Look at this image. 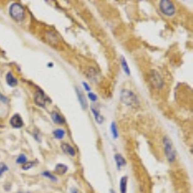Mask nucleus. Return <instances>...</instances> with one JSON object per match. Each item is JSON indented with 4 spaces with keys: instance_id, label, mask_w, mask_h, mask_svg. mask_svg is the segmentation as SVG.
Wrapping results in <instances>:
<instances>
[{
    "instance_id": "nucleus-10",
    "label": "nucleus",
    "mask_w": 193,
    "mask_h": 193,
    "mask_svg": "<svg viewBox=\"0 0 193 193\" xmlns=\"http://www.w3.org/2000/svg\"><path fill=\"white\" fill-rule=\"evenodd\" d=\"M6 82L10 87H15L18 85V79L12 74V72H8L6 74Z\"/></svg>"
},
{
    "instance_id": "nucleus-11",
    "label": "nucleus",
    "mask_w": 193,
    "mask_h": 193,
    "mask_svg": "<svg viewBox=\"0 0 193 193\" xmlns=\"http://www.w3.org/2000/svg\"><path fill=\"white\" fill-rule=\"evenodd\" d=\"M114 158H115L116 164H117V166H118V169H120L122 166H125L126 164V159L124 158V157L122 156V154H120V153H116Z\"/></svg>"
},
{
    "instance_id": "nucleus-25",
    "label": "nucleus",
    "mask_w": 193,
    "mask_h": 193,
    "mask_svg": "<svg viewBox=\"0 0 193 193\" xmlns=\"http://www.w3.org/2000/svg\"><path fill=\"white\" fill-rule=\"evenodd\" d=\"M82 84H83V86H84V88H85V90H86V91H88V92H89L90 90H91V89H90V86H89V85H88V84H87L86 82H83Z\"/></svg>"
},
{
    "instance_id": "nucleus-23",
    "label": "nucleus",
    "mask_w": 193,
    "mask_h": 193,
    "mask_svg": "<svg viewBox=\"0 0 193 193\" xmlns=\"http://www.w3.org/2000/svg\"><path fill=\"white\" fill-rule=\"evenodd\" d=\"M88 97H89V99H91L92 101H96V100L98 99V97H97L95 94H93V93H89V94H88Z\"/></svg>"
},
{
    "instance_id": "nucleus-8",
    "label": "nucleus",
    "mask_w": 193,
    "mask_h": 193,
    "mask_svg": "<svg viewBox=\"0 0 193 193\" xmlns=\"http://www.w3.org/2000/svg\"><path fill=\"white\" fill-rule=\"evenodd\" d=\"M75 92H76V95H77V99H78V101L79 104L82 107L83 110H86L87 107H88V104H87V100H86V98L84 96V93L81 91L79 88H75Z\"/></svg>"
},
{
    "instance_id": "nucleus-4",
    "label": "nucleus",
    "mask_w": 193,
    "mask_h": 193,
    "mask_svg": "<svg viewBox=\"0 0 193 193\" xmlns=\"http://www.w3.org/2000/svg\"><path fill=\"white\" fill-rule=\"evenodd\" d=\"M159 9L162 12V14L167 17H172L176 13V8L174 4L169 0H161L159 2Z\"/></svg>"
},
{
    "instance_id": "nucleus-3",
    "label": "nucleus",
    "mask_w": 193,
    "mask_h": 193,
    "mask_svg": "<svg viewBox=\"0 0 193 193\" xmlns=\"http://www.w3.org/2000/svg\"><path fill=\"white\" fill-rule=\"evenodd\" d=\"M10 16L16 21H21L24 19V8L19 3H13L10 6Z\"/></svg>"
},
{
    "instance_id": "nucleus-28",
    "label": "nucleus",
    "mask_w": 193,
    "mask_h": 193,
    "mask_svg": "<svg viewBox=\"0 0 193 193\" xmlns=\"http://www.w3.org/2000/svg\"><path fill=\"white\" fill-rule=\"evenodd\" d=\"M110 193H116V192H115V190H113V189H110Z\"/></svg>"
},
{
    "instance_id": "nucleus-7",
    "label": "nucleus",
    "mask_w": 193,
    "mask_h": 193,
    "mask_svg": "<svg viewBox=\"0 0 193 193\" xmlns=\"http://www.w3.org/2000/svg\"><path fill=\"white\" fill-rule=\"evenodd\" d=\"M10 124L14 128H20L23 126V120L19 114H15L10 120Z\"/></svg>"
},
{
    "instance_id": "nucleus-6",
    "label": "nucleus",
    "mask_w": 193,
    "mask_h": 193,
    "mask_svg": "<svg viewBox=\"0 0 193 193\" xmlns=\"http://www.w3.org/2000/svg\"><path fill=\"white\" fill-rule=\"evenodd\" d=\"M34 100H35L36 105L38 106L45 107L46 106V101L49 100V99L46 98V96L45 95V93L43 91H41V90H38L34 95Z\"/></svg>"
},
{
    "instance_id": "nucleus-9",
    "label": "nucleus",
    "mask_w": 193,
    "mask_h": 193,
    "mask_svg": "<svg viewBox=\"0 0 193 193\" xmlns=\"http://www.w3.org/2000/svg\"><path fill=\"white\" fill-rule=\"evenodd\" d=\"M61 149L65 152L66 153H68L71 157H74L75 156V150L73 147H72L70 144L68 143H62L61 144Z\"/></svg>"
},
{
    "instance_id": "nucleus-14",
    "label": "nucleus",
    "mask_w": 193,
    "mask_h": 193,
    "mask_svg": "<svg viewBox=\"0 0 193 193\" xmlns=\"http://www.w3.org/2000/svg\"><path fill=\"white\" fill-rule=\"evenodd\" d=\"M126 186H127V177L124 176L120 180V190H121V193H126Z\"/></svg>"
},
{
    "instance_id": "nucleus-20",
    "label": "nucleus",
    "mask_w": 193,
    "mask_h": 193,
    "mask_svg": "<svg viewBox=\"0 0 193 193\" xmlns=\"http://www.w3.org/2000/svg\"><path fill=\"white\" fill-rule=\"evenodd\" d=\"M42 175L44 176V177H46V178H48L50 181H52V182H56L57 181V178L55 177V176H53L52 174H51L50 172H47V171H45V172H43L42 173Z\"/></svg>"
},
{
    "instance_id": "nucleus-15",
    "label": "nucleus",
    "mask_w": 193,
    "mask_h": 193,
    "mask_svg": "<svg viewBox=\"0 0 193 193\" xmlns=\"http://www.w3.org/2000/svg\"><path fill=\"white\" fill-rule=\"evenodd\" d=\"M91 110H92V113L94 114V116H95V119H96V122L97 123H99V124H101L102 122H104V117H102V116L99 114V110H97L95 107H91Z\"/></svg>"
},
{
    "instance_id": "nucleus-27",
    "label": "nucleus",
    "mask_w": 193,
    "mask_h": 193,
    "mask_svg": "<svg viewBox=\"0 0 193 193\" xmlns=\"http://www.w3.org/2000/svg\"><path fill=\"white\" fill-rule=\"evenodd\" d=\"M48 67H53V64H52V63L48 64Z\"/></svg>"
},
{
    "instance_id": "nucleus-24",
    "label": "nucleus",
    "mask_w": 193,
    "mask_h": 193,
    "mask_svg": "<svg viewBox=\"0 0 193 193\" xmlns=\"http://www.w3.org/2000/svg\"><path fill=\"white\" fill-rule=\"evenodd\" d=\"M0 100H1L2 102H4V104H8V102H9V99L5 96H3L1 94H0Z\"/></svg>"
},
{
    "instance_id": "nucleus-22",
    "label": "nucleus",
    "mask_w": 193,
    "mask_h": 193,
    "mask_svg": "<svg viewBox=\"0 0 193 193\" xmlns=\"http://www.w3.org/2000/svg\"><path fill=\"white\" fill-rule=\"evenodd\" d=\"M8 169H9L8 166L4 162H0V177L4 174V172L8 171Z\"/></svg>"
},
{
    "instance_id": "nucleus-12",
    "label": "nucleus",
    "mask_w": 193,
    "mask_h": 193,
    "mask_svg": "<svg viewBox=\"0 0 193 193\" xmlns=\"http://www.w3.org/2000/svg\"><path fill=\"white\" fill-rule=\"evenodd\" d=\"M68 171V166L65 164H62V163H58L55 166V172L59 175H64L66 172Z\"/></svg>"
},
{
    "instance_id": "nucleus-13",
    "label": "nucleus",
    "mask_w": 193,
    "mask_h": 193,
    "mask_svg": "<svg viewBox=\"0 0 193 193\" xmlns=\"http://www.w3.org/2000/svg\"><path fill=\"white\" fill-rule=\"evenodd\" d=\"M51 118H52L53 122L55 124H58V125H63L65 123V120H64L61 116L58 114V112H52L51 113Z\"/></svg>"
},
{
    "instance_id": "nucleus-19",
    "label": "nucleus",
    "mask_w": 193,
    "mask_h": 193,
    "mask_svg": "<svg viewBox=\"0 0 193 193\" xmlns=\"http://www.w3.org/2000/svg\"><path fill=\"white\" fill-rule=\"evenodd\" d=\"M26 162H27V157L23 153L19 154V158H17V163L18 164H25Z\"/></svg>"
},
{
    "instance_id": "nucleus-1",
    "label": "nucleus",
    "mask_w": 193,
    "mask_h": 193,
    "mask_svg": "<svg viewBox=\"0 0 193 193\" xmlns=\"http://www.w3.org/2000/svg\"><path fill=\"white\" fill-rule=\"evenodd\" d=\"M121 100L127 106L137 107L139 105V100H138L136 95L133 92H131V90H127V89L122 90Z\"/></svg>"
},
{
    "instance_id": "nucleus-17",
    "label": "nucleus",
    "mask_w": 193,
    "mask_h": 193,
    "mask_svg": "<svg viewBox=\"0 0 193 193\" xmlns=\"http://www.w3.org/2000/svg\"><path fill=\"white\" fill-rule=\"evenodd\" d=\"M53 135L56 139H62L65 136V131H64L62 128H57L53 131Z\"/></svg>"
},
{
    "instance_id": "nucleus-2",
    "label": "nucleus",
    "mask_w": 193,
    "mask_h": 193,
    "mask_svg": "<svg viewBox=\"0 0 193 193\" xmlns=\"http://www.w3.org/2000/svg\"><path fill=\"white\" fill-rule=\"evenodd\" d=\"M163 146H164V153L167 158V160L169 162H174L176 159V150L173 146L172 141L166 136L163 138Z\"/></svg>"
},
{
    "instance_id": "nucleus-16",
    "label": "nucleus",
    "mask_w": 193,
    "mask_h": 193,
    "mask_svg": "<svg viewBox=\"0 0 193 193\" xmlns=\"http://www.w3.org/2000/svg\"><path fill=\"white\" fill-rule=\"evenodd\" d=\"M120 60H121V65H122L123 70L125 71V72H126L127 75H130V74H131V70H130V68H128V65H127V63H126L125 57H124V56H121Z\"/></svg>"
},
{
    "instance_id": "nucleus-26",
    "label": "nucleus",
    "mask_w": 193,
    "mask_h": 193,
    "mask_svg": "<svg viewBox=\"0 0 193 193\" xmlns=\"http://www.w3.org/2000/svg\"><path fill=\"white\" fill-rule=\"evenodd\" d=\"M72 193H78V192H77L75 189H72Z\"/></svg>"
},
{
    "instance_id": "nucleus-5",
    "label": "nucleus",
    "mask_w": 193,
    "mask_h": 193,
    "mask_svg": "<svg viewBox=\"0 0 193 193\" xmlns=\"http://www.w3.org/2000/svg\"><path fill=\"white\" fill-rule=\"evenodd\" d=\"M150 77H151V81L153 86L156 89H161L163 86V79L159 72L156 70H152L150 72Z\"/></svg>"
},
{
    "instance_id": "nucleus-18",
    "label": "nucleus",
    "mask_w": 193,
    "mask_h": 193,
    "mask_svg": "<svg viewBox=\"0 0 193 193\" xmlns=\"http://www.w3.org/2000/svg\"><path fill=\"white\" fill-rule=\"evenodd\" d=\"M111 128V133H112V135H113V138H115V139H117L118 138V131H117V126H116V124H115V122H112L111 123V126H110Z\"/></svg>"
},
{
    "instance_id": "nucleus-21",
    "label": "nucleus",
    "mask_w": 193,
    "mask_h": 193,
    "mask_svg": "<svg viewBox=\"0 0 193 193\" xmlns=\"http://www.w3.org/2000/svg\"><path fill=\"white\" fill-rule=\"evenodd\" d=\"M35 164H36V161H27V163L23 164L22 170H29L33 166H35Z\"/></svg>"
}]
</instances>
